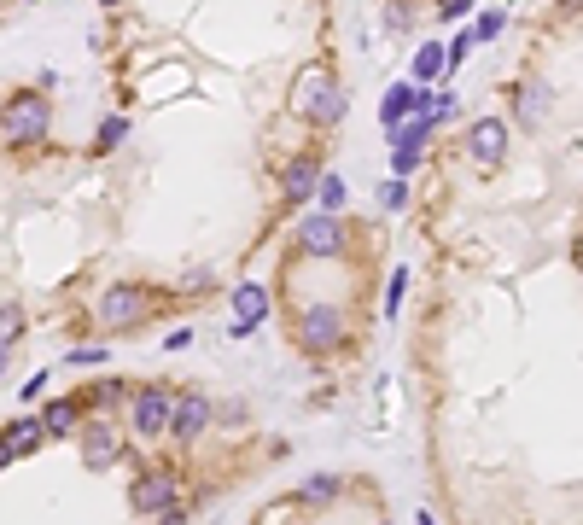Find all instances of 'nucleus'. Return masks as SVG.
Masks as SVG:
<instances>
[{"label": "nucleus", "mask_w": 583, "mask_h": 525, "mask_svg": "<svg viewBox=\"0 0 583 525\" xmlns=\"http://www.w3.org/2000/svg\"><path fill=\"white\" fill-rule=\"evenodd\" d=\"M292 111H298L304 123H315V129H333L344 117V94H339V82H333V70L309 65L304 76L292 82Z\"/></svg>", "instance_id": "nucleus-1"}, {"label": "nucleus", "mask_w": 583, "mask_h": 525, "mask_svg": "<svg viewBox=\"0 0 583 525\" xmlns=\"http://www.w3.org/2000/svg\"><path fill=\"white\" fill-rule=\"evenodd\" d=\"M298 345L315 350V356H327V350L344 345V315L333 304H315V310L298 315Z\"/></svg>", "instance_id": "nucleus-2"}, {"label": "nucleus", "mask_w": 583, "mask_h": 525, "mask_svg": "<svg viewBox=\"0 0 583 525\" xmlns=\"http://www.w3.org/2000/svg\"><path fill=\"white\" fill-rule=\"evenodd\" d=\"M47 135V100L41 94H12L6 100V140L24 146V140H41Z\"/></svg>", "instance_id": "nucleus-3"}, {"label": "nucleus", "mask_w": 583, "mask_h": 525, "mask_svg": "<svg viewBox=\"0 0 583 525\" xmlns=\"http://www.w3.org/2000/svg\"><path fill=\"white\" fill-rule=\"evenodd\" d=\"M298 251H309V257H339L344 251V228L333 210H321V216H304L298 222Z\"/></svg>", "instance_id": "nucleus-4"}, {"label": "nucleus", "mask_w": 583, "mask_h": 525, "mask_svg": "<svg viewBox=\"0 0 583 525\" xmlns=\"http://www.w3.org/2000/svg\"><path fill=\"white\" fill-rule=\"evenodd\" d=\"M129 508L135 514H170L175 508V473H140L135 485H129Z\"/></svg>", "instance_id": "nucleus-5"}, {"label": "nucleus", "mask_w": 583, "mask_h": 525, "mask_svg": "<svg viewBox=\"0 0 583 525\" xmlns=\"http://www.w3.org/2000/svg\"><path fill=\"white\" fill-rule=\"evenodd\" d=\"M146 304H152V298H146L140 286H111L100 298V321L105 327H135V321H146Z\"/></svg>", "instance_id": "nucleus-6"}, {"label": "nucleus", "mask_w": 583, "mask_h": 525, "mask_svg": "<svg viewBox=\"0 0 583 525\" xmlns=\"http://www.w3.org/2000/svg\"><path fill=\"white\" fill-rule=\"evenodd\" d=\"M175 426V397L170 391H140L135 397V432L140 438H164Z\"/></svg>", "instance_id": "nucleus-7"}, {"label": "nucleus", "mask_w": 583, "mask_h": 525, "mask_svg": "<svg viewBox=\"0 0 583 525\" xmlns=\"http://www.w3.org/2000/svg\"><path fill=\"white\" fill-rule=\"evenodd\" d=\"M414 111H420V94H414L409 82H397V88H385V100H379V129L397 140L403 129L414 123Z\"/></svg>", "instance_id": "nucleus-8"}, {"label": "nucleus", "mask_w": 583, "mask_h": 525, "mask_svg": "<svg viewBox=\"0 0 583 525\" xmlns=\"http://www.w3.org/2000/svg\"><path fill=\"white\" fill-rule=\"evenodd\" d=\"M82 461H88L94 473H105V467L117 461V432H111V420H94V426L82 432Z\"/></svg>", "instance_id": "nucleus-9"}, {"label": "nucleus", "mask_w": 583, "mask_h": 525, "mask_svg": "<svg viewBox=\"0 0 583 525\" xmlns=\"http://www.w3.org/2000/svg\"><path fill=\"white\" fill-rule=\"evenodd\" d=\"M467 152H473V158H484V164H490V158H502V152H508V123H502V117H484V123H473Z\"/></svg>", "instance_id": "nucleus-10"}, {"label": "nucleus", "mask_w": 583, "mask_h": 525, "mask_svg": "<svg viewBox=\"0 0 583 525\" xmlns=\"http://www.w3.org/2000/svg\"><path fill=\"white\" fill-rule=\"evenodd\" d=\"M309 193H321V164L315 158H292L286 164V205H309Z\"/></svg>", "instance_id": "nucleus-11"}, {"label": "nucleus", "mask_w": 583, "mask_h": 525, "mask_svg": "<svg viewBox=\"0 0 583 525\" xmlns=\"http://www.w3.org/2000/svg\"><path fill=\"white\" fill-rule=\"evenodd\" d=\"M205 420H210V403L193 391V397H181V403H175V426H170V432L181 438V444H193V438L205 432Z\"/></svg>", "instance_id": "nucleus-12"}, {"label": "nucleus", "mask_w": 583, "mask_h": 525, "mask_svg": "<svg viewBox=\"0 0 583 525\" xmlns=\"http://www.w3.org/2000/svg\"><path fill=\"white\" fill-rule=\"evenodd\" d=\"M41 438H47V426H41V420H12V426H6V444H0V461H18V455H30Z\"/></svg>", "instance_id": "nucleus-13"}, {"label": "nucleus", "mask_w": 583, "mask_h": 525, "mask_svg": "<svg viewBox=\"0 0 583 525\" xmlns=\"http://www.w3.org/2000/svg\"><path fill=\"white\" fill-rule=\"evenodd\" d=\"M263 315H269V292H263L257 280H245V286H234V321H251V327H257Z\"/></svg>", "instance_id": "nucleus-14"}, {"label": "nucleus", "mask_w": 583, "mask_h": 525, "mask_svg": "<svg viewBox=\"0 0 583 525\" xmlns=\"http://www.w3.org/2000/svg\"><path fill=\"white\" fill-rule=\"evenodd\" d=\"M76 403H47V409H41V426H47V438H70V432H76Z\"/></svg>", "instance_id": "nucleus-15"}, {"label": "nucleus", "mask_w": 583, "mask_h": 525, "mask_svg": "<svg viewBox=\"0 0 583 525\" xmlns=\"http://www.w3.org/2000/svg\"><path fill=\"white\" fill-rule=\"evenodd\" d=\"M449 65H455V59H449V53H444V47H438V41H426V47L414 53V76H420V82H432V76H444Z\"/></svg>", "instance_id": "nucleus-16"}, {"label": "nucleus", "mask_w": 583, "mask_h": 525, "mask_svg": "<svg viewBox=\"0 0 583 525\" xmlns=\"http://www.w3.org/2000/svg\"><path fill=\"white\" fill-rule=\"evenodd\" d=\"M543 111H549V88H543V82H525V88H519V117L537 123Z\"/></svg>", "instance_id": "nucleus-17"}, {"label": "nucleus", "mask_w": 583, "mask_h": 525, "mask_svg": "<svg viewBox=\"0 0 583 525\" xmlns=\"http://www.w3.org/2000/svg\"><path fill=\"white\" fill-rule=\"evenodd\" d=\"M315 205H321V210H339V205H344V181H339V175H321V193H315Z\"/></svg>", "instance_id": "nucleus-18"}, {"label": "nucleus", "mask_w": 583, "mask_h": 525, "mask_svg": "<svg viewBox=\"0 0 583 525\" xmlns=\"http://www.w3.org/2000/svg\"><path fill=\"white\" fill-rule=\"evenodd\" d=\"M403 292H409V275L397 269V275H391V286H385V315H391V321H397V310H403Z\"/></svg>", "instance_id": "nucleus-19"}, {"label": "nucleus", "mask_w": 583, "mask_h": 525, "mask_svg": "<svg viewBox=\"0 0 583 525\" xmlns=\"http://www.w3.org/2000/svg\"><path fill=\"white\" fill-rule=\"evenodd\" d=\"M304 496H309V502H333V496H339V479H333V473H315Z\"/></svg>", "instance_id": "nucleus-20"}, {"label": "nucleus", "mask_w": 583, "mask_h": 525, "mask_svg": "<svg viewBox=\"0 0 583 525\" xmlns=\"http://www.w3.org/2000/svg\"><path fill=\"white\" fill-rule=\"evenodd\" d=\"M379 205H385V210H403V205H409V187H403V175L379 187Z\"/></svg>", "instance_id": "nucleus-21"}, {"label": "nucleus", "mask_w": 583, "mask_h": 525, "mask_svg": "<svg viewBox=\"0 0 583 525\" xmlns=\"http://www.w3.org/2000/svg\"><path fill=\"white\" fill-rule=\"evenodd\" d=\"M502 24H508L502 12H479V24H473V35H479V41H496V35H502Z\"/></svg>", "instance_id": "nucleus-22"}, {"label": "nucleus", "mask_w": 583, "mask_h": 525, "mask_svg": "<svg viewBox=\"0 0 583 525\" xmlns=\"http://www.w3.org/2000/svg\"><path fill=\"white\" fill-rule=\"evenodd\" d=\"M123 135H129V117H105L100 123V146H117Z\"/></svg>", "instance_id": "nucleus-23"}, {"label": "nucleus", "mask_w": 583, "mask_h": 525, "mask_svg": "<svg viewBox=\"0 0 583 525\" xmlns=\"http://www.w3.org/2000/svg\"><path fill=\"white\" fill-rule=\"evenodd\" d=\"M94 362H105V345H82V350H70V368H94Z\"/></svg>", "instance_id": "nucleus-24"}, {"label": "nucleus", "mask_w": 583, "mask_h": 525, "mask_svg": "<svg viewBox=\"0 0 583 525\" xmlns=\"http://www.w3.org/2000/svg\"><path fill=\"white\" fill-rule=\"evenodd\" d=\"M473 41H479V35H455V41H449V59H455V65H461V59H467V47H473Z\"/></svg>", "instance_id": "nucleus-25"}, {"label": "nucleus", "mask_w": 583, "mask_h": 525, "mask_svg": "<svg viewBox=\"0 0 583 525\" xmlns=\"http://www.w3.org/2000/svg\"><path fill=\"white\" fill-rule=\"evenodd\" d=\"M18 327H24V315H18V304H6V345L18 339Z\"/></svg>", "instance_id": "nucleus-26"}, {"label": "nucleus", "mask_w": 583, "mask_h": 525, "mask_svg": "<svg viewBox=\"0 0 583 525\" xmlns=\"http://www.w3.org/2000/svg\"><path fill=\"white\" fill-rule=\"evenodd\" d=\"M117 403V385H94V409H111Z\"/></svg>", "instance_id": "nucleus-27"}, {"label": "nucleus", "mask_w": 583, "mask_h": 525, "mask_svg": "<svg viewBox=\"0 0 583 525\" xmlns=\"http://www.w3.org/2000/svg\"><path fill=\"white\" fill-rule=\"evenodd\" d=\"M467 6H473V0H444V18H461Z\"/></svg>", "instance_id": "nucleus-28"}, {"label": "nucleus", "mask_w": 583, "mask_h": 525, "mask_svg": "<svg viewBox=\"0 0 583 525\" xmlns=\"http://www.w3.org/2000/svg\"><path fill=\"white\" fill-rule=\"evenodd\" d=\"M158 525H181V508H170V514H158Z\"/></svg>", "instance_id": "nucleus-29"}, {"label": "nucleus", "mask_w": 583, "mask_h": 525, "mask_svg": "<svg viewBox=\"0 0 583 525\" xmlns=\"http://www.w3.org/2000/svg\"><path fill=\"white\" fill-rule=\"evenodd\" d=\"M420 525H432V514H420Z\"/></svg>", "instance_id": "nucleus-30"}, {"label": "nucleus", "mask_w": 583, "mask_h": 525, "mask_svg": "<svg viewBox=\"0 0 583 525\" xmlns=\"http://www.w3.org/2000/svg\"><path fill=\"white\" fill-rule=\"evenodd\" d=\"M578 263H583V245H578Z\"/></svg>", "instance_id": "nucleus-31"}, {"label": "nucleus", "mask_w": 583, "mask_h": 525, "mask_svg": "<svg viewBox=\"0 0 583 525\" xmlns=\"http://www.w3.org/2000/svg\"><path fill=\"white\" fill-rule=\"evenodd\" d=\"M105 6H117V0H105Z\"/></svg>", "instance_id": "nucleus-32"}]
</instances>
